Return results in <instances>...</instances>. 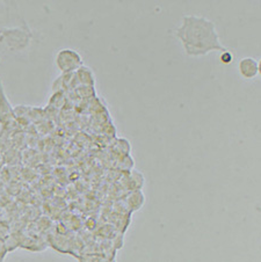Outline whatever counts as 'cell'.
<instances>
[{"label": "cell", "mask_w": 261, "mask_h": 262, "mask_svg": "<svg viewBox=\"0 0 261 262\" xmlns=\"http://www.w3.org/2000/svg\"><path fill=\"white\" fill-rule=\"evenodd\" d=\"M56 67L63 74L73 73L82 67V58L77 51L72 49H60L56 54Z\"/></svg>", "instance_id": "cell-3"}, {"label": "cell", "mask_w": 261, "mask_h": 262, "mask_svg": "<svg viewBox=\"0 0 261 262\" xmlns=\"http://www.w3.org/2000/svg\"><path fill=\"white\" fill-rule=\"evenodd\" d=\"M176 34L184 46L186 54L189 56H203L210 51L226 50L220 43L214 23L203 16H184Z\"/></svg>", "instance_id": "cell-1"}, {"label": "cell", "mask_w": 261, "mask_h": 262, "mask_svg": "<svg viewBox=\"0 0 261 262\" xmlns=\"http://www.w3.org/2000/svg\"><path fill=\"white\" fill-rule=\"evenodd\" d=\"M30 34L27 28H0V43L11 50H21L28 47Z\"/></svg>", "instance_id": "cell-2"}, {"label": "cell", "mask_w": 261, "mask_h": 262, "mask_svg": "<svg viewBox=\"0 0 261 262\" xmlns=\"http://www.w3.org/2000/svg\"><path fill=\"white\" fill-rule=\"evenodd\" d=\"M77 80L79 84H82L84 86H94L95 84V79H94V74L92 72V70L87 67H80L75 72Z\"/></svg>", "instance_id": "cell-6"}, {"label": "cell", "mask_w": 261, "mask_h": 262, "mask_svg": "<svg viewBox=\"0 0 261 262\" xmlns=\"http://www.w3.org/2000/svg\"><path fill=\"white\" fill-rule=\"evenodd\" d=\"M13 119H14V109L7 98L3 81L0 79V124L5 125L11 123Z\"/></svg>", "instance_id": "cell-4"}, {"label": "cell", "mask_w": 261, "mask_h": 262, "mask_svg": "<svg viewBox=\"0 0 261 262\" xmlns=\"http://www.w3.org/2000/svg\"><path fill=\"white\" fill-rule=\"evenodd\" d=\"M127 203L132 210H138L144 204V195H143L141 190H135L128 196Z\"/></svg>", "instance_id": "cell-7"}, {"label": "cell", "mask_w": 261, "mask_h": 262, "mask_svg": "<svg viewBox=\"0 0 261 262\" xmlns=\"http://www.w3.org/2000/svg\"><path fill=\"white\" fill-rule=\"evenodd\" d=\"M7 254H8V251L6 248L5 243H4V240H0V262L5 261Z\"/></svg>", "instance_id": "cell-10"}, {"label": "cell", "mask_w": 261, "mask_h": 262, "mask_svg": "<svg viewBox=\"0 0 261 262\" xmlns=\"http://www.w3.org/2000/svg\"><path fill=\"white\" fill-rule=\"evenodd\" d=\"M221 62L223 63V64H230V63H232V60H233V55H232V52L231 51H229L228 49H226L225 51H223L222 52V55H221Z\"/></svg>", "instance_id": "cell-8"}, {"label": "cell", "mask_w": 261, "mask_h": 262, "mask_svg": "<svg viewBox=\"0 0 261 262\" xmlns=\"http://www.w3.org/2000/svg\"><path fill=\"white\" fill-rule=\"evenodd\" d=\"M238 70L244 79H253L260 74V60L252 57H244L238 63Z\"/></svg>", "instance_id": "cell-5"}, {"label": "cell", "mask_w": 261, "mask_h": 262, "mask_svg": "<svg viewBox=\"0 0 261 262\" xmlns=\"http://www.w3.org/2000/svg\"><path fill=\"white\" fill-rule=\"evenodd\" d=\"M10 235V228L4 222H0V240H5Z\"/></svg>", "instance_id": "cell-9"}]
</instances>
